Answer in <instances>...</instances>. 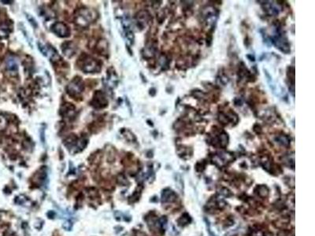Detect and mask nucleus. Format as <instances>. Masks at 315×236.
<instances>
[{
	"mask_svg": "<svg viewBox=\"0 0 315 236\" xmlns=\"http://www.w3.org/2000/svg\"><path fill=\"white\" fill-rule=\"evenodd\" d=\"M258 191H259V196H261L262 198H265L269 194V190L265 186H260L258 188Z\"/></svg>",
	"mask_w": 315,
	"mask_h": 236,
	"instance_id": "nucleus-16",
	"label": "nucleus"
},
{
	"mask_svg": "<svg viewBox=\"0 0 315 236\" xmlns=\"http://www.w3.org/2000/svg\"><path fill=\"white\" fill-rule=\"evenodd\" d=\"M10 33V28L7 24L0 26V37H7Z\"/></svg>",
	"mask_w": 315,
	"mask_h": 236,
	"instance_id": "nucleus-15",
	"label": "nucleus"
},
{
	"mask_svg": "<svg viewBox=\"0 0 315 236\" xmlns=\"http://www.w3.org/2000/svg\"><path fill=\"white\" fill-rule=\"evenodd\" d=\"M7 68L9 71L13 72V71L18 70V65L13 59H8L7 63Z\"/></svg>",
	"mask_w": 315,
	"mask_h": 236,
	"instance_id": "nucleus-14",
	"label": "nucleus"
},
{
	"mask_svg": "<svg viewBox=\"0 0 315 236\" xmlns=\"http://www.w3.org/2000/svg\"><path fill=\"white\" fill-rule=\"evenodd\" d=\"M84 89V84L81 77L77 76L69 83L66 87L68 94L72 97L79 95L83 92Z\"/></svg>",
	"mask_w": 315,
	"mask_h": 236,
	"instance_id": "nucleus-4",
	"label": "nucleus"
},
{
	"mask_svg": "<svg viewBox=\"0 0 315 236\" xmlns=\"http://www.w3.org/2000/svg\"><path fill=\"white\" fill-rule=\"evenodd\" d=\"M158 226L161 229L163 230H166V228H167V218L166 217H163L158 220Z\"/></svg>",
	"mask_w": 315,
	"mask_h": 236,
	"instance_id": "nucleus-17",
	"label": "nucleus"
},
{
	"mask_svg": "<svg viewBox=\"0 0 315 236\" xmlns=\"http://www.w3.org/2000/svg\"><path fill=\"white\" fill-rule=\"evenodd\" d=\"M276 140L277 141V143H280L282 146H288L290 143L289 139H288V137L286 136V135H280V136L277 137Z\"/></svg>",
	"mask_w": 315,
	"mask_h": 236,
	"instance_id": "nucleus-13",
	"label": "nucleus"
},
{
	"mask_svg": "<svg viewBox=\"0 0 315 236\" xmlns=\"http://www.w3.org/2000/svg\"><path fill=\"white\" fill-rule=\"evenodd\" d=\"M191 222V218H190V216L188 215V214H184L181 217H180L178 220H177V223L180 226H185V225L188 224V223Z\"/></svg>",
	"mask_w": 315,
	"mask_h": 236,
	"instance_id": "nucleus-12",
	"label": "nucleus"
},
{
	"mask_svg": "<svg viewBox=\"0 0 315 236\" xmlns=\"http://www.w3.org/2000/svg\"><path fill=\"white\" fill-rule=\"evenodd\" d=\"M96 14L94 10L89 9H81L78 14L76 16V23L80 26L85 27L96 18Z\"/></svg>",
	"mask_w": 315,
	"mask_h": 236,
	"instance_id": "nucleus-2",
	"label": "nucleus"
},
{
	"mask_svg": "<svg viewBox=\"0 0 315 236\" xmlns=\"http://www.w3.org/2000/svg\"><path fill=\"white\" fill-rule=\"evenodd\" d=\"M75 112V107L70 103H66L61 106L60 109V113L64 117H73Z\"/></svg>",
	"mask_w": 315,
	"mask_h": 236,
	"instance_id": "nucleus-10",
	"label": "nucleus"
},
{
	"mask_svg": "<svg viewBox=\"0 0 315 236\" xmlns=\"http://www.w3.org/2000/svg\"><path fill=\"white\" fill-rule=\"evenodd\" d=\"M177 194L170 189L164 190L163 194H162V202L163 203L174 202L177 200Z\"/></svg>",
	"mask_w": 315,
	"mask_h": 236,
	"instance_id": "nucleus-9",
	"label": "nucleus"
},
{
	"mask_svg": "<svg viewBox=\"0 0 315 236\" xmlns=\"http://www.w3.org/2000/svg\"><path fill=\"white\" fill-rule=\"evenodd\" d=\"M65 46L62 45V50L64 52L65 55L68 57H71L72 55H74L75 53V48L73 47V44L72 43H65Z\"/></svg>",
	"mask_w": 315,
	"mask_h": 236,
	"instance_id": "nucleus-11",
	"label": "nucleus"
},
{
	"mask_svg": "<svg viewBox=\"0 0 315 236\" xmlns=\"http://www.w3.org/2000/svg\"><path fill=\"white\" fill-rule=\"evenodd\" d=\"M51 31L55 35L61 38L69 36L70 34L69 27L63 22H56L52 24Z\"/></svg>",
	"mask_w": 315,
	"mask_h": 236,
	"instance_id": "nucleus-5",
	"label": "nucleus"
},
{
	"mask_svg": "<svg viewBox=\"0 0 315 236\" xmlns=\"http://www.w3.org/2000/svg\"><path fill=\"white\" fill-rule=\"evenodd\" d=\"M107 100L104 94L100 91H98L94 95L92 101V106L96 109H102L107 106Z\"/></svg>",
	"mask_w": 315,
	"mask_h": 236,
	"instance_id": "nucleus-6",
	"label": "nucleus"
},
{
	"mask_svg": "<svg viewBox=\"0 0 315 236\" xmlns=\"http://www.w3.org/2000/svg\"><path fill=\"white\" fill-rule=\"evenodd\" d=\"M64 143L66 147L70 149L71 152L76 153L79 152L81 149H84L85 147L87 142H86L85 139H78L77 136L72 135L66 139Z\"/></svg>",
	"mask_w": 315,
	"mask_h": 236,
	"instance_id": "nucleus-3",
	"label": "nucleus"
},
{
	"mask_svg": "<svg viewBox=\"0 0 315 236\" xmlns=\"http://www.w3.org/2000/svg\"><path fill=\"white\" fill-rule=\"evenodd\" d=\"M150 18V14L147 11H140L136 15V19L137 20V25L143 29L148 23Z\"/></svg>",
	"mask_w": 315,
	"mask_h": 236,
	"instance_id": "nucleus-7",
	"label": "nucleus"
},
{
	"mask_svg": "<svg viewBox=\"0 0 315 236\" xmlns=\"http://www.w3.org/2000/svg\"><path fill=\"white\" fill-rule=\"evenodd\" d=\"M232 157L228 154H222L220 155H215L214 157V163L217 166H223L227 164L228 161H231Z\"/></svg>",
	"mask_w": 315,
	"mask_h": 236,
	"instance_id": "nucleus-8",
	"label": "nucleus"
},
{
	"mask_svg": "<svg viewBox=\"0 0 315 236\" xmlns=\"http://www.w3.org/2000/svg\"><path fill=\"white\" fill-rule=\"evenodd\" d=\"M251 236H265L264 233L262 232V231H254V232L252 233V235Z\"/></svg>",
	"mask_w": 315,
	"mask_h": 236,
	"instance_id": "nucleus-18",
	"label": "nucleus"
},
{
	"mask_svg": "<svg viewBox=\"0 0 315 236\" xmlns=\"http://www.w3.org/2000/svg\"><path fill=\"white\" fill-rule=\"evenodd\" d=\"M79 67L87 73H95L101 70V65L96 59L88 55H83L78 60Z\"/></svg>",
	"mask_w": 315,
	"mask_h": 236,
	"instance_id": "nucleus-1",
	"label": "nucleus"
}]
</instances>
